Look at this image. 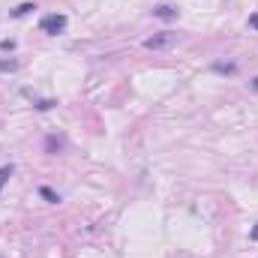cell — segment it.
<instances>
[{
	"instance_id": "obj_14",
	"label": "cell",
	"mask_w": 258,
	"mask_h": 258,
	"mask_svg": "<svg viewBox=\"0 0 258 258\" xmlns=\"http://www.w3.org/2000/svg\"><path fill=\"white\" fill-rule=\"evenodd\" d=\"M252 87H255V90H258V78H255V81H252Z\"/></svg>"
},
{
	"instance_id": "obj_2",
	"label": "cell",
	"mask_w": 258,
	"mask_h": 258,
	"mask_svg": "<svg viewBox=\"0 0 258 258\" xmlns=\"http://www.w3.org/2000/svg\"><path fill=\"white\" fill-rule=\"evenodd\" d=\"M171 42H174V33L162 30V33H156V36H147V39H144V48H147V51H159V48H168Z\"/></svg>"
},
{
	"instance_id": "obj_8",
	"label": "cell",
	"mask_w": 258,
	"mask_h": 258,
	"mask_svg": "<svg viewBox=\"0 0 258 258\" xmlns=\"http://www.w3.org/2000/svg\"><path fill=\"white\" fill-rule=\"evenodd\" d=\"M213 72H225V75H234L237 63H213Z\"/></svg>"
},
{
	"instance_id": "obj_12",
	"label": "cell",
	"mask_w": 258,
	"mask_h": 258,
	"mask_svg": "<svg viewBox=\"0 0 258 258\" xmlns=\"http://www.w3.org/2000/svg\"><path fill=\"white\" fill-rule=\"evenodd\" d=\"M249 27H255L258 30V15H249Z\"/></svg>"
},
{
	"instance_id": "obj_5",
	"label": "cell",
	"mask_w": 258,
	"mask_h": 258,
	"mask_svg": "<svg viewBox=\"0 0 258 258\" xmlns=\"http://www.w3.org/2000/svg\"><path fill=\"white\" fill-rule=\"evenodd\" d=\"M60 150H63V138L48 135V138H45V153H60Z\"/></svg>"
},
{
	"instance_id": "obj_1",
	"label": "cell",
	"mask_w": 258,
	"mask_h": 258,
	"mask_svg": "<svg viewBox=\"0 0 258 258\" xmlns=\"http://www.w3.org/2000/svg\"><path fill=\"white\" fill-rule=\"evenodd\" d=\"M66 24H69V18L60 15V12H51V15H42V21H39V30L42 33H48V36H57V33H63Z\"/></svg>"
},
{
	"instance_id": "obj_3",
	"label": "cell",
	"mask_w": 258,
	"mask_h": 258,
	"mask_svg": "<svg viewBox=\"0 0 258 258\" xmlns=\"http://www.w3.org/2000/svg\"><path fill=\"white\" fill-rule=\"evenodd\" d=\"M180 15V9H174V6H156L153 9V18H162V21H174Z\"/></svg>"
},
{
	"instance_id": "obj_13",
	"label": "cell",
	"mask_w": 258,
	"mask_h": 258,
	"mask_svg": "<svg viewBox=\"0 0 258 258\" xmlns=\"http://www.w3.org/2000/svg\"><path fill=\"white\" fill-rule=\"evenodd\" d=\"M249 237H252V240H258V225L252 228V231H249Z\"/></svg>"
},
{
	"instance_id": "obj_7",
	"label": "cell",
	"mask_w": 258,
	"mask_h": 258,
	"mask_svg": "<svg viewBox=\"0 0 258 258\" xmlns=\"http://www.w3.org/2000/svg\"><path fill=\"white\" fill-rule=\"evenodd\" d=\"M39 195H42L45 201H51V204H60V195L54 192V189H48V186H39Z\"/></svg>"
},
{
	"instance_id": "obj_10",
	"label": "cell",
	"mask_w": 258,
	"mask_h": 258,
	"mask_svg": "<svg viewBox=\"0 0 258 258\" xmlns=\"http://www.w3.org/2000/svg\"><path fill=\"white\" fill-rule=\"evenodd\" d=\"M18 69V60H0V72H15Z\"/></svg>"
},
{
	"instance_id": "obj_11",
	"label": "cell",
	"mask_w": 258,
	"mask_h": 258,
	"mask_svg": "<svg viewBox=\"0 0 258 258\" xmlns=\"http://www.w3.org/2000/svg\"><path fill=\"white\" fill-rule=\"evenodd\" d=\"M0 48H3V51H12V48H15V39H3Z\"/></svg>"
},
{
	"instance_id": "obj_4",
	"label": "cell",
	"mask_w": 258,
	"mask_h": 258,
	"mask_svg": "<svg viewBox=\"0 0 258 258\" xmlns=\"http://www.w3.org/2000/svg\"><path fill=\"white\" fill-rule=\"evenodd\" d=\"M21 93H24V96H27V99H33V105H36V108H39V111H48V108H51V105H57V102H54V99H39V96H33V93H30V90H21Z\"/></svg>"
},
{
	"instance_id": "obj_6",
	"label": "cell",
	"mask_w": 258,
	"mask_h": 258,
	"mask_svg": "<svg viewBox=\"0 0 258 258\" xmlns=\"http://www.w3.org/2000/svg\"><path fill=\"white\" fill-rule=\"evenodd\" d=\"M33 9H36V3H21V6H15L9 15H12V18H24V15H30Z\"/></svg>"
},
{
	"instance_id": "obj_9",
	"label": "cell",
	"mask_w": 258,
	"mask_h": 258,
	"mask_svg": "<svg viewBox=\"0 0 258 258\" xmlns=\"http://www.w3.org/2000/svg\"><path fill=\"white\" fill-rule=\"evenodd\" d=\"M12 171H15V165H3V168H0V189H3V183L12 177Z\"/></svg>"
}]
</instances>
